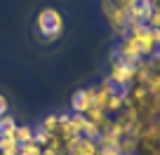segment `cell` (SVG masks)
Wrapping results in <instances>:
<instances>
[{
  "instance_id": "6da1fadb",
  "label": "cell",
  "mask_w": 160,
  "mask_h": 155,
  "mask_svg": "<svg viewBox=\"0 0 160 155\" xmlns=\"http://www.w3.org/2000/svg\"><path fill=\"white\" fill-rule=\"evenodd\" d=\"M35 31H38V38L42 42H54L61 38V31H64V19L54 7H45V10L38 14L35 19Z\"/></svg>"
},
{
  "instance_id": "7a4b0ae2",
  "label": "cell",
  "mask_w": 160,
  "mask_h": 155,
  "mask_svg": "<svg viewBox=\"0 0 160 155\" xmlns=\"http://www.w3.org/2000/svg\"><path fill=\"white\" fill-rule=\"evenodd\" d=\"M92 106H94V87H90V90H78L71 96V110H73V113L85 115Z\"/></svg>"
},
{
  "instance_id": "3957f363",
  "label": "cell",
  "mask_w": 160,
  "mask_h": 155,
  "mask_svg": "<svg viewBox=\"0 0 160 155\" xmlns=\"http://www.w3.org/2000/svg\"><path fill=\"white\" fill-rule=\"evenodd\" d=\"M0 155H19V143L14 136H0Z\"/></svg>"
},
{
  "instance_id": "277c9868",
  "label": "cell",
  "mask_w": 160,
  "mask_h": 155,
  "mask_svg": "<svg viewBox=\"0 0 160 155\" xmlns=\"http://www.w3.org/2000/svg\"><path fill=\"white\" fill-rule=\"evenodd\" d=\"M17 132V120L12 115H2L0 118V136H14Z\"/></svg>"
},
{
  "instance_id": "5b68a950",
  "label": "cell",
  "mask_w": 160,
  "mask_h": 155,
  "mask_svg": "<svg viewBox=\"0 0 160 155\" xmlns=\"http://www.w3.org/2000/svg\"><path fill=\"white\" fill-rule=\"evenodd\" d=\"M14 139L17 143H28V141H33V127L31 125H17V132H14Z\"/></svg>"
},
{
  "instance_id": "8992f818",
  "label": "cell",
  "mask_w": 160,
  "mask_h": 155,
  "mask_svg": "<svg viewBox=\"0 0 160 155\" xmlns=\"http://www.w3.org/2000/svg\"><path fill=\"white\" fill-rule=\"evenodd\" d=\"M40 127L47 132V134H57V127H59V115L57 113H52V115H47L45 120L40 122Z\"/></svg>"
},
{
  "instance_id": "52a82bcc",
  "label": "cell",
  "mask_w": 160,
  "mask_h": 155,
  "mask_svg": "<svg viewBox=\"0 0 160 155\" xmlns=\"http://www.w3.org/2000/svg\"><path fill=\"white\" fill-rule=\"evenodd\" d=\"M50 136H52V134H47V132L42 129L40 125H35V127H33V141H35L38 146H42V148H45V146L50 143Z\"/></svg>"
},
{
  "instance_id": "ba28073f",
  "label": "cell",
  "mask_w": 160,
  "mask_h": 155,
  "mask_svg": "<svg viewBox=\"0 0 160 155\" xmlns=\"http://www.w3.org/2000/svg\"><path fill=\"white\" fill-rule=\"evenodd\" d=\"M19 155H42V146H38L35 141L21 143V146H19Z\"/></svg>"
},
{
  "instance_id": "9c48e42d",
  "label": "cell",
  "mask_w": 160,
  "mask_h": 155,
  "mask_svg": "<svg viewBox=\"0 0 160 155\" xmlns=\"http://www.w3.org/2000/svg\"><path fill=\"white\" fill-rule=\"evenodd\" d=\"M148 28H160V5H155V7H153V12H151Z\"/></svg>"
},
{
  "instance_id": "30bf717a",
  "label": "cell",
  "mask_w": 160,
  "mask_h": 155,
  "mask_svg": "<svg viewBox=\"0 0 160 155\" xmlns=\"http://www.w3.org/2000/svg\"><path fill=\"white\" fill-rule=\"evenodd\" d=\"M0 115H7V99L0 94Z\"/></svg>"
},
{
  "instance_id": "8fae6325",
  "label": "cell",
  "mask_w": 160,
  "mask_h": 155,
  "mask_svg": "<svg viewBox=\"0 0 160 155\" xmlns=\"http://www.w3.org/2000/svg\"><path fill=\"white\" fill-rule=\"evenodd\" d=\"M155 2H160V0H155Z\"/></svg>"
}]
</instances>
